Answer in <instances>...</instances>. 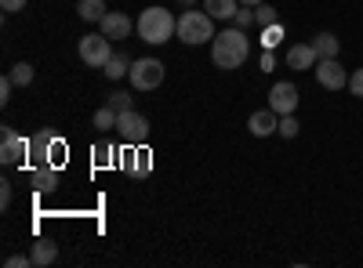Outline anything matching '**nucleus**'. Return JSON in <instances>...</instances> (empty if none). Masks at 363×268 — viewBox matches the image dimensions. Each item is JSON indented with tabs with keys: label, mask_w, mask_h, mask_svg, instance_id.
Wrapping results in <instances>:
<instances>
[{
	"label": "nucleus",
	"mask_w": 363,
	"mask_h": 268,
	"mask_svg": "<svg viewBox=\"0 0 363 268\" xmlns=\"http://www.w3.org/2000/svg\"><path fill=\"white\" fill-rule=\"evenodd\" d=\"M262 44H265V51H272V47H277L280 40H284V22H277V25H269V29H262Z\"/></svg>",
	"instance_id": "5701e85b"
},
{
	"label": "nucleus",
	"mask_w": 363,
	"mask_h": 268,
	"mask_svg": "<svg viewBox=\"0 0 363 268\" xmlns=\"http://www.w3.org/2000/svg\"><path fill=\"white\" fill-rule=\"evenodd\" d=\"M316 62H320V58H316L313 44H294V47H287V69L306 73V69H313Z\"/></svg>",
	"instance_id": "ddd939ff"
},
{
	"label": "nucleus",
	"mask_w": 363,
	"mask_h": 268,
	"mask_svg": "<svg viewBox=\"0 0 363 268\" xmlns=\"http://www.w3.org/2000/svg\"><path fill=\"white\" fill-rule=\"evenodd\" d=\"M349 91H352L356 98H363V66H359V69L349 76Z\"/></svg>",
	"instance_id": "cd10ccee"
},
{
	"label": "nucleus",
	"mask_w": 363,
	"mask_h": 268,
	"mask_svg": "<svg viewBox=\"0 0 363 268\" xmlns=\"http://www.w3.org/2000/svg\"><path fill=\"white\" fill-rule=\"evenodd\" d=\"M240 4H247V8H258V4H265V0H240Z\"/></svg>",
	"instance_id": "72a5a7b5"
},
{
	"label": "nucleus",
	"mask_w": 363,
	"mask_h": 268,
	"mask_svg": "<svg viewBox=\"0 0 363 268\" xmlns=\"http://www.w3.org/2000/svg\"><path fill=\"white\" fill-rule=\"evenodd\" d=\"M178 33V18L167 8H145L138 15V37L145 44H167Z\"/></svg>",
	"instance_id": "f03ea898"
},
{
	"label": "nucleus",
	"mask_w": 363,
	"mask_h": 268,
	"mask_svg": "<svg viewBox=\"0 0 363 268\" xmlns=\"http://www.w3.org/2000/svg\"><path fill=\"white\" fill-rule=\"evenodd\" d=\"M272 62H277V58H272V51H265V54H262V69H272Z\"/></svg>",
	"instance_id": "473e14b6"
},
{
	"label": "nucleus",
	"mask_w": 363,
	"mask_h": 268,
	"mask_svg": "<svg viewBox=\"0 0 363 268\" xmlns=\"http://www.w3.org/2000/svg\"><path fill=\"white\" fill-rule=\"evenodd\" d=\"M77 11H80L84 22H102L106 18V4H102V0H80Z\"/></svg>",
	"instance_id": "a211bd4d"
},
{
	"label": "nucleus",
	"mask_w": 363,
	"mask_h": 268,
	"mask_svg": "<svg viewBox=\"0 0 363 268\" xmlns=\"http://www.w3.org/2000/svg\"><path fill=\"white\" fill-rule=\"evenodd\" d=\"M51 153L58 156V163H62V153H66V145L58 141V138H51V131H40V134H33L29 138V163L33 167H48L51 163Z\"/></svg>",
	"instance_id": "423d86ee"
},
{
	"label": "nucleus",
	"mask_w": 363,
	"mask_h": 268,
	"mask_svg": "<svg viewBox=\"0 0 363 268\" xmlns=\"http://www.w3.org/2000/svg\"><path fill=\"white\" fill-rule=\"evenodd\" d=\"M116 116H120V112L106 105V109L95 112V120H91V124H95V131H116Z\"/></svg>",
	"instance_id": "aec40b11"
},
{
	"label": "nucleus",
	"mask_w": 363,
	"mask_h": 268,
	"mask_svg": "<svg viewBox=\"0 0 363 268\" xmlns=\"http://www.w3.org/2000/svg\"><path fill=\"white\" fill-rule=\"evenodd\" d=\"M106 76H109V80L131 76V58H128V54H113V58H109V66H106Z\"/></svg>",
	"instance_id": "6ab92c4d"
},
{
	"label": "nucleus",
	"mask_w": 363,
	"mask_h": 268,
	"mask_svg": "<svg viewBox=\"0 0 363 268\" xmlns=\"http://www.w3.org/2000/svg\"><path fill=\"white\" fill-rule=\"evenodd\" d=\"M113 54H116V51L109 47V37H106V33H87V37H80V62H84V66L106 69Z\"/></svg>",
	"instance_id": "20e7f679"
},
{
	"label": "nucleus",
	"mask_w": 363,
	"mask_h": 268,
	"mask_svg": "<svg viewBox=\"0 0 363 268\" xmlns=\"http://www.w3.org/2000/svg\"><path fill=\"white\" fill-rule=\"evenodd\" d=\"M106 105H109V109H116V112H128V109H131V95H128V91H113Z\"/></svg>",
	"instance_id": "393cba45"
},
{
	"label": "nucleus",
	"mask_w": 363,
	"mask_h": 268,
	"mask_svg": "<svg viewBox=\"0 0 363 268\" xmlns=\"http://www.w3.org/2000/svg\"><path fill=\"white\" fill-rule=\"evenodd\" d=\"M116 134L124 138L128 145H142V141L149 138V120H145L142 112L128 109V112H120V116H116Z\"/></svg>",
	"instance_id": "0eeeda50"
},
{
	"label": "nucleus",
	"mask_w": 363,
	"mask_h": 268,
	"mask_svg": "<svg viewBox=\"0 0 363 268\" xmlns=\"http://www.w3.org/2000/svg\"><path fill=\"white\" fill-rule=\"evenodd\" d=\"M29 182H33V189L37 192H55V185H58V163L51 167H33V174H29Z\"/></svg>",
	"instance_id": "4468645a"
},
{
	"label": "nucleus",
	"mask_w": 363,
	"mask_h": 268,
	"mask_svg": "<svg viewBox=\"0 0 363 268\" xmlns=\"http://www.w3.org/2000/svg\"><path fill=\"white\" fill-rule=\"evenodd\" d=\"M277 127H280V116L272 112V109H258V112H251V120H247V131H251L255 138L277 134Z\"/></svg>",
	"instance_id": "f8f14e48"
},
{
	"label": "nucleus",
	"mask_w": 363,
	"mask_h": 268,
	"mask_svg": "<svg viewBox=\"0 0 363 268\" xmlns=\"http://www.w3.org/2000/svg\"><path fill=\"white\" fill-rule=\"evenodd\" d=\"M4 264H8V268H29V264H33V257H29V254H11Z\"/></svg>",
	"instance_id": "c85d7f7f"
},
{
	"label": "nucleus",
	"mask_w": 363,
	"mask_h": 268,
	"mask_svg": "<svg viewBox=\"0 0 363 268\" xmlns=\"http://www.w3.org/2000/svg\"><path fill=\"white\" fill-rule=\"evenodd\" d=\"M313 51H316V58H338L342 40H338L335 33H316V37H313Z\"/></svg>",
	"instance_id": "dca6fc26"
},
{
	"label": "nucleus",
	"mask_w": 363,
	"mask_h": 268,
	"mask_svg": "<svg viewBox=\"0 0 363 268\" xmlns=\"http://www.w3.org/2000/svg\"><path fill=\"white\" fill-rule=\"evenodd\" d=\"M255 22H258L262 29H269V25H277V22H280V15H277V8L258 4V8H255Z\"/></svg>",
	"instance_id": "412c9836"
},
{
	"label": "nucleus",
	"mask_w": 363,
	"mask_h": 268,
	"mask_svg": "<svg viewBox=\"0 0 363 268\" xmlns=\"http://www.w3.org/2000/svg\"><path fill=\"white\" fill-rule=\"evenodd\" d=\"M95 163H99V167L113 163V148H109L106 141H99V145H95Z\"/></svg>",
	"instance_id": "bb28decb"
},
{
	"label": "nucleus",
	"mask_w": 363,
	"mask_h": 268,
	"mask_svg": "<svg viewBox=\"0 0 363 268\" xmlns=\"http://www.w3.org/2000/svg\"><path fill=\"white\" fill-rule=\"evenodd\" d=\"M8 76L15 80V87H26V83H33V66H29V62H18V66H11Z\"/></svg>",
	"instance_id": "4be33fe9"
},
{
	"label": "nucleus",
	"mask_w": 363,
	"mask_h": 268,
	"mask_svg": "<svg viewBox=\"0 0 363 268\" xmlns=\"http://www.w3.org/2000/svg\"><path fill=\"white\" fill-rule=\"evenodd\" d=\"M8 203H11V182H0V206L8 211Z\"/></svg>",
	"instance_id": "2f4dec72"
},
{
	"label": "nucleus",
	"mask_w": 363,
	"mask_h": 268,
	"mask_svg": "<svg viewBox=\"0 0 363 268\" xmlns=\"http://www.w3.org/2000/svg\"><path fill=\"white\" fill-rule=\"evenodd\" d=\"M26 156H29V138H22L15 127L0 131V160L11 167V163H22Z\"/></svg>",
	"instance_id": "6e6552de"
},
{
	"label": "nucleus",
	"mask_w": 363,
	"mask_h": 268,
	"mask_svg": "<svg viewBox=\"0 0 363 268\" xmlns=\"http://www.w3.org/2000/svg\"><path fill=\"white\" fill-rule=\"evenodd\" d=\"M284 138H298V131H301V124L294 120V112H287V116H280V127H277Z\"/></svg>",
	"instance_id": "b1692460"
},
{
	"label": "nucleus",
	"mask_w": 363,
	"mask_h": 268,
	"mask_svg": "<svg viewBox=\"0 0 363 268\" xmlns=\"http://www.w3.org/2000/svg\"><path fill=\"white\" fill-rule=\"evenodd\" d=\"M203 11L211 18H222V22H233L236 11H240V0H203Z\"/></svg>",
	"instance_id": "2eb2a0df"
},
{
	"label": "nucleus",
	"mask_w": 363,
	"mask_h": 268,
	"mask_svg": "<svg viewBox=\"0 0 363 268\" xmlns=\"http://www.w3.org/2000/svg\"><path fill=\"white\" fill-rule=\"evenodd\" d=\"M29 257H33V264H37V268H48V264L58 257V247H55L51 240H37V243H33V250H29Z\"/></svg>",
	"instance_id": "f3484780"
},
{
	"label": "nucleus",
	"mask_w": 363,
	"mask_h": 268,
	"mask_svg": "<svg viewBox=\"0 0 363 268\" xmlns=\"http://www.w3.org/2000/svg\"><path fill=\"white\" fill-rule=\"evenodd\" d=\"M131 83H135V91H157L164 83V62L160 58H138V62H131Z\"/></svg>",
	"instance_id": "39448f33"
},
{
	"label": "nucleus",
	"mask_w": 363,
	"mask_h": 268,
	"mask_svg": "<svg viewBox=\"0 0 363 268\" xmlns=\"http://www.w3.org/2000/svg\"><path fill=\"white\" fill-rule=\"evenodd\" d=\"M99 25H102V33H106L109 40H128L131 29H135V22H131L124 11H106V18H102Z\"/></svg>",
	"instance_id": "9b49d317"
},
{
	"label": "nucleus",
	"mask_w": 363,
	"mask_h": 268,
	"mask_svg": "<svg viewBox=\"0 0 363 268\" xmlns=\"http://www.w3.org/2000/svg\"><path fill=\"white\" fill-rule=\"evenodd\" d=\"M0 8H4V15H18L26 8V0H0Z\"/></svg>",
	"instance_id": "c756f323"
},
{
	"label": "nucleus",
	"mask_w": 363,
	"mask_h": 268,
	"mask_svg": "<svg viewBox=\"0 0 363 268\" xmlns=\"http://www.w3.org/2000/svg\"><path fill=\"white\" fill-rule=\"evenodd\" d=\"M11 87H15V80H11V76L0 80V102H4V105H8V98H11Z\"/></svg>",
	"instance_id": "7c9ffc66"
},
{
	"label": "nucleus",
	"mask_w": 363,
	"mask_h": 268,
	"mask_svg": "<svg viewBox=\"0 0 363 268\" xmlns=\"http://www.w3.org/2000/svg\"><path fill=\"white\" fill-rule=\"evenodd\" d=\"M233 22H236V29H251V25H255V8H247V4H244V8L236 11V18H233Z\"/></svg>",
	"instance_id": "a878e982"
},
{
	"label": "nucleus",
	"mask_w": 363,
	"mask_h": 268,
	"mask_svg": "<svg viewBox=\"0 0 363 268\" xmlns=\"http://www.w3.org/2000/svg\"><path fill=\"white\" fill-rule=\"evenodd\" d=\"M182 4H193V0H182Z\"/></svg>",
	"instance_id": "f704fd0d"
},
{
	"label": "nucleus",
	"mask_w": 363,
	"mask_h": 268,
	"mask_svg": "<svg viewBox=\"0 0 363 268\" xmlns=\"http://www.w3.org/2000/svg\"><path fill=\"white\" fill-rule=\"evenodd\" d=\"M316 80H320V87H327V91H342V87H349V73L342 69L338 58H320L316 62Z\"/></svg>",
	"instance_id": "1a4fd4ad"
},
{
	"label": "nucleus",
	"mask_w": 363,
	"mask_h": 268,
	"mask_svg": "<svg viewBox=\"0 0 363 268\" xmlns=\"http://www.w3.org/2000/svg\"><path fill=\"white\" fill-rule=\"evenodd\" d=\"M182 44H189V47H196V44H211L215 40V18H211L203 8L196 11H182L178 15V33H174Z\"/></svg>",
	"instance_id": "7ed1b4c3"
},
{
	"label": "nucleus",
	"mask_w": 363,
	"mask_h": 268,
	"mask_svg": "<svg viewBox=\"0 0 363 268\" xmlns=\"http://www.w3.org/2000/svg\"><path fill=\"white\" fill-rule=\"evenodd\" d=\"M251 54V40H247V29H222V33H215V40H211V62H215L218 69H240L247 62Z\"/></svg>",
	"instance_id": "f257e3e1"
},
{
	"label": "nucleus",
	"mask_w": 363,
	"mask_h": 268,
	"mask_svg": "<svg viewBox=\"0 0 363 268\" xmlns=\"http://www.w3.org/2000/svg\"><path fill=\"white\" fill-rule=\"evenodd\" d=\"M269 109L277 112V116H287L298 109V87L294 83H272V91H269Z\"/></svg>",
	"instance_id": "9d476101"
}]
</instances>
